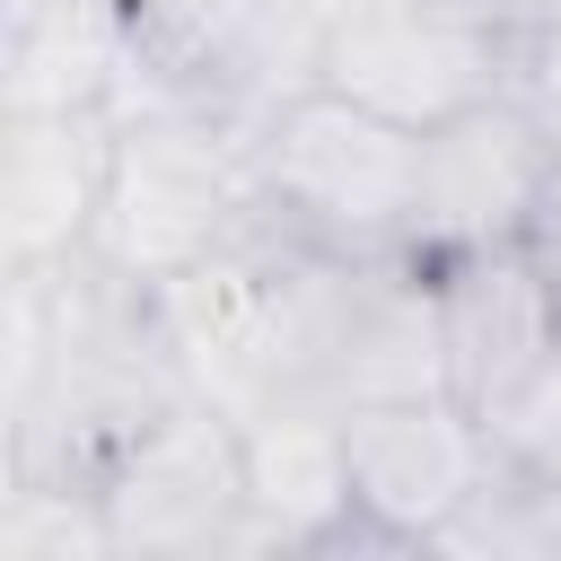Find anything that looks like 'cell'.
I'll return each instance as SVG.
<instances>
[{
	"label": "cell",
	"instance_id": "obj_1",
	"mask_svg": "<svg viewBox=\"0 0 561 561\" xmlns=\"http://www.w3.org/2000/svg\"><path fill=\"white\" fill-rule=\"evenodd\" d=\"M351 254H324L307 237H289L263 202L254 219L202 254L193 272H175L158 298V333L175 351V368L193 377V394H210L219 412H272V403H324V368L342 342V316L359 298Z\"/></svg>",
	"mask_w": 561,
	"mask_h": 561
},
{
	"label": "cell",
	"instance_id": "obj_2",
	"mask_svg": "<svg viewBox=\"0 0 561 561\" xmlns=\"http://www.w3.org/2000/svg\"><path fill=\"white\" fill-rule=\"evenodd\" d=\"M245 158H254V202L289 237L351 263L412 254V193H421L412 123H386L377 105L307 79L245 131Z\"/></svg>",
	"mask_w": 561,
	"mask_h": 561
},
{
	"label": "cell",
	"instance_id": "obj_3",
	"mask_svg": "<svg viewBox=\"0 0 561 561\" xmlns=\"http://www.w3.org/2000/svg\"><path fill=\"white\" fill-rule=\"evenodd\" d=\"M254 219V158L245 131L193 114V105H114V167L88 228V263L167 289L202 254H219Z\"/></svg>",
	"mask_w": 561,
	"mask_h": 561
},
{
	"label": "cell",
	"instance_id": "obj_4",
	"mask_svg": "<svg viewBox=\"0 0 561 561\" xmlns=\"http://www.w3.org/2000/svg\"><path fill=\"white\" fill-rule=\"evenodd\" d=\"M526 0H342L316 35V79L386 123H447L500 88H526Z\"/></svg>",
	"mask_w": 561,
	"mask_h": 561
},
{
	"label": "cell",
	"instance_id": "obj_5",
	"mask_svg": "<svg viewBox=\"0 0 561 561\" xmlns=\"http://www.w3.org/2000/svg\"><path fill=\"white\" fill-rule=\"evenodd\" d=\"M324 0H123V96L114 105H193L228 131H254L289 88L316 79Z\"/></svg>",
	"mask_w": 561,
	"mask_h": 561
},
{
	"label": "cell",
	"instance_id": "obj_6",
	"mask_svg": "<svg viewBox=\"0 0 561 561\" xmlns=\"http://www.w3.org/2000/svg\"><path fill=\"white\" fill-rule=\"evenodd\" d=\"M342 465H351L342 552H438V535L500 482L491 430L456 394L351 403L342 412Z\"/></svg>",
	"mask_w": 561,
	"mask_h": 561
},
{
	"label": "cell",
	"instance_id": "obj_7",
	"mask_svg": "<svg viewBox=\"0 0 561 561\" xmlns=\"http://www.w3.org/2000/svg\"><path fill=\"white\" fill-rule=\"evenodd\" d=\"M96 508L114 561H210L245 552V430L210 394H175L105 473Z\"/></svg>",
	"mask_w": 561,
	"mask_h": 561
},
{
	"label": "cell",
	"instance_id": "obj_8",
	"mask_svg": "<svg viewBox=\"0 0 561 561\" xmlns=\"http://www.w3.org/2000/svg\"><path fill=\"white\" fill-rule=\"evenodd\" d=\"M561 114L535 88H500L421 131V193H412V263L535 237V202L552 175Z\"/></svg>",
	"mask_w": 561,
	"mask_h": 561
},
{
	"label": "cell",
	"instance_id": "obj_9",
	"mask_svg": "<svg viewBox=\"0 0 561 561\" xmlns=\"http://www.w3.org/2000/svg\"><path fill=\"white\" fill-rule=\"evenodd\" d=\"M430 307H438V342H447V386L456 403H500L552 342H561V263L535 237H500V245H465V254H430Z\"/></svg>",
	"mask_w": 561,
	"mask_h": 561
},
{
	"label": "cell",
	"instance_id": "obj_10",
	"mask_svg": "<svg viewBox=\"0 0 561 561\" xmlns=\"http://www.w3.org/2000/svg\"><path fill=\"white\" fill-rule=\"evenodd\" d=\"M114 167V105H53L0 123V272H61L88 254Z\"/></svg>",
	"mask_w": 561,
	"mask_h": 561
},
{
	"label": "cell",
	"instance_id": "obj_11",
	"mask_svg": "<svg viewBox=\"0 0 561 561\" xmlns=\"http://www.w3.org/2000/svg\"><path fill=\"white\" fill-rule=\"evenodd\" d=\"M245 552H342L351 535V465L333 403L245 412Z\"/></svg>",
	"mask_w": 561,
	"mask_h": 561
},
{
	"label": "cell",
	"instance_id": "obj_12",
	"mask_svg": "<svg viewBox=\"0 0 561 561\" xmlns=\"http://www.w3.org/2000/svg\"><path fill=\"white\" fill-rule=\"evenodd\" d=\"M123 70V0H0V114L114 105Z\"/></svg>",
	"mask_w": 561,
	"mask_h": 561
},
{
	"label": "cell",
	"instance_id": "obj_13",
	"mask_svg": "<svg viewBox=\"0 0 561 561\" xmlns=\"http://www.w3.org/2000/svg\"><path fill=\"white\" fill-rule=\"evenodd\" d=\"M482 430H491V456H500L508 482L561 500V342H552L500 403H482Z\"/></svg>",
	"mask_w": 561,
	"mask_h": 561
},
{
	"label": "cell",
	"instance_id": "obj_14",
	"mask_svg": "<svg viewBox=\"0 0 561 561\" xmlns=\"http://www.w3.org/2000/svg\"><path fill=\"white\" fill-rule=\"evenodd\" d=\"M517 53H526V88L561 114V0H526V18H517Z\"/></svg>",
	"mask_w": 561,
	"mask_h": 561
},
{
	"label": "cell",
	"instance_id": "obj_15",
	"mask_svg": "<svg viewBox=\"0 0 561 561\" xmlns=\"http://www.w3.org/2000/svg\"><path fill=\"white\" fill-rule=\"evenodd\" d=\"M535 245L561 263V131H552V175H543V202H535Z\"/></svg>",
	"mask_w": 561,
	"mask_h": 561
}]
</instances>
